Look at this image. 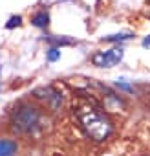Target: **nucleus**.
Returning <instances> with one entry per match:
<instances>
[{
	"instance_id": "f257e3e1",
	"label": "nucleus",
	"mask_w": 150,
	"mask_h": 156,
	"mask_svg": "<svg viewBox=\"0 0 150 156\" xmlns=\"http://www.w3.org/2000/svg\"><path fill=\"white\" fill-rule=\"evenodd\" d=\"M77 118L83 125V129L86 130V134L95 140V141H103L110 136L112 132V123L110 119L95 107L92 105H83L77 108Z\"/></svg>"
},
{
	"instance_id": "f03ea898",
	"label": "nucleus",
	"mask_w": 150,
	"mask_h": 156,
	"mask_svg": "<svg viewBox=\"0 0 150 156\" xmlns=\"http://www.w3.org/2000/svg\"><path fill=\"white\" fill-rule=\"evenodd\" d=\"M11 119H13V127L19 132H28L29 134V132H33L39 127V123H40V112H39L37 107L24 103L19 108H15Z\"/></svg>"
},
{
	"instance_id": "7ed1b4c3",
	"label": "nucleus",
	"mask_w": 150,
	"mask_h": 156,
	"mask_svg": "<svg viewBox=\"0 0 150 156\" xmlns=\"http://www.w3.org/2000/svg\"><path fill=\"white\" fill-rule=\"evenodd\" d=\"M123 55H124V50H123L121 46H115V48H112V50L94 53L92 62H94L95 66H99V68H112V66H115L117 62H121Z\"/></svg>"
},
{
	"instance_id": "20e7f679",
	"label": "nucleus",
	"mask_w": 150,
	"mask_h": 156,
	"mask_svg": "<svg viewBox=\"0 0 150 156\" xmlns=\"http://www.w3.org/2000/svg\"><path fill=\"white\" fill-rule=\"evenodd\" d=\"M17 149H19L17 141L8 140V138L0 140V156H15L17 154Z\"/></svg>"
},
{
	"instance_id": "39448f33",
	"label": "nucleus",
	"mask_w": 150,
	"mask_h": 156,
	"mask_svg": "<svg viewBox=\"0 0 150 156\" xmlns=\"http://www.w3.org/2000/svg\"><path fill=\"white\" fill-rule=\"evenodd\" d=\"M31 24L35 26V28H48L49 26V15H48V11H39V13H35L33 17H31Z\"/></svg>"
},
{
	"instance_id": "423d86ee",
	"label": "nucleus",
	"mask_w": 150,
	"mask_h": 156,
	"mask_svg": "<svg viewBox=\"0 0 150 156\" xmlns=\"http://www.w3.org/2000/svg\"><path fill=\"white\" fill-rule=\"evenodd\" d=\"M49 44H51V48H59L60 50V46H68V44H73V41L71 39H66V37H48L46 39Z\"/></svg>"
},
{
	"instance_id": "0eeeda50",
	"label": "nucleus",
	"mask_w": 150,
	"mask_h": 156,
	"mask_svg": "<svg viewBox=\"0 0 150 156\" xmlns=\"http://www.w3.org/2000/svg\"><path fill=\"white\" fill-rule=\"evenodd\" d=\"M132 37H134L132 33H117V35L103 37V41H106V42H119V41H128V39H132Z\"/></svg>"
},
{
	"instance_id": "6e6552de",
	"label": "nucleus",
	"mask_w": 150,
	"mask_h": 156,
	"mask_svg": "<svg viewBox=\"0 0 150 156\" xmlns=\"http://www.w3.org/2000/svg\"><path fill=\"white\" fill-rule=\"evenodd\" d=\"M22 24V17L20 15H13L9 20H8V24H6V28L8 30H13V28H17V26H20Z\"/></svg>"
},
{
	"instance_id": "1a4fd4ad",
	"label": "nucleus",
	"mask_w": 150,
	"mask_h": 156,
	"mask_svg": "<svg viewBox=\"0 0 150 156\" xmlns=\"http://www.w3.org/2000/svg\"><path fill=\"white\" fill-rule=\"evenodd\" d=\"M60 59V50L59 48H49L48 50V61L49 62H55V61H59Z\"/></svg>"
},
{
	"instance_id": "9d476101",
	"label": "nucleus",
	"mask_w": 150,
	"mask_h": 156,
	"mask_svg": "<svg viewBox=\"0 0 150 156\" xmlns=\"http://www.w3.org/2000/svg\"><path fill=\"white\" fill-rule=\"evenodd\" d=\"M115 85H117V88H121V90H124V92H132V87H130L128 83H124L123 79H121V81H117Z\"/></svg>"
},
{
	"instance_id": "9b49d317",
	"label": "nucleus",
	"mask_w": 150,
	"mask_h": 156,
	"mask_svg": "<svg viewBox=\"0 0 150 156\" xmlns=\"http://www.w3.org/2000/svg\"><path fill=\"white\" fill-rule=\"evenodd\" d=\"M143 46H145V48H148V46H150V35H148V37L143 41Z\"/></svg>"
},
{
	"instance_id": "f8f14e48",
	"label": "nucleus",
	"mask_w": 150,
	"mask_h": 156,
	"mask_svg": "<svg viewBox=\"0 0 150 156\" xmlns=\"http://www.w3.org/2000/svg\"><path fill=\"white\" fill-rule=\"evenodd\" d=\"M0 73H2V68H0ZM0 90H2V81H0Z\"/></svg>"
}]
</instances>
